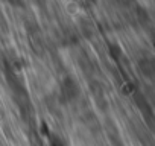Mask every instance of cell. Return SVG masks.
Here are the masks:
<instances>
[{"instance_id": "3", "label": "cell", "mask_w": 155, "mask_h": 146, "mask_svg": "<svg viewBox=\"0 0 155 146\" xmlns=\"http://www.w3.org/2000/svg\"><path fill=\"white\" fill-rule=\"evenodd\" d=\"M76 2L79 3L81 6H90V5L94 3V0H76Z\"/></svg>"}, {"instance_id": "1", "label": "cell", "mask_w": 155, "mask_h": 146, "mask_svg": "<svg viewBox=\"0 0 155 146\" xmlns=\"http://www.w3.org/2000/svg\"><path fill=\"white\" fill-rule=\"evenodd\" d=\"M78 95H79V85L76 84V81L71 79V78L64 79L62 84H61V98H62V101L70 102V101L76 99Z\"/></svg>"}, {"instance_id": "2", "label": "cell", "mask_w": 155, "mask_h": 146, "mask_svg": "<svg viewBox=\"0 0 155 146\" xmlns=\"http://www.w3.org/2000/svg\"><path fill=\"white\" fill-rule=\"evenodd\" d=\"M50 146H64V141H62L61 138L55 137V138H52V141H50Z\"/></svg>"}, {"instance_id": "4", "label": "cell", "mask_w": 155, "mask_h": 146, "mask_svg": "<svg viewBox=\"0 0 155 146\" xmlns=\"http://www.w3.org/2000/svg\"><path fill=\"white\" fill-rule=\"evenodd\" d=\"M117 2H120L122 5H129V3H131V0H117Z\"/></svg>"}]
</instances>
